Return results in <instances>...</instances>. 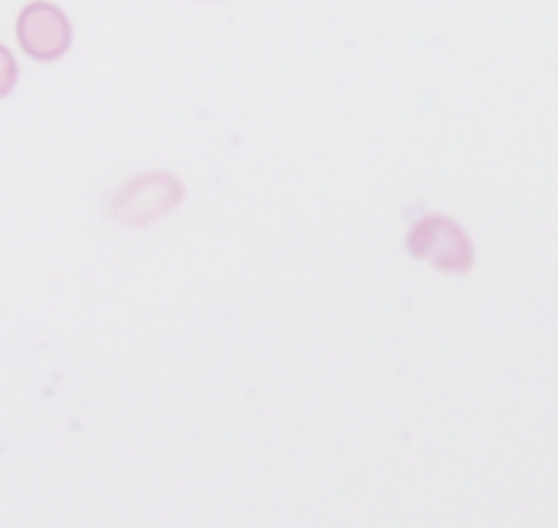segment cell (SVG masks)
Here are the masks:
<instances>
[{
	"label": "cell",
	"mask_w": 558,
	"mask_h": 528,
	"mask_svg": "<svg viewBox=\"0 0 558 528\" xmlns=\"http://www.w3.org/2000/svg\"><path fill=\"white\" fill-rule=\"evenodd\" d=\"M184 197V184L168 171H148L138 177H129L116 197L109 200V210L119 223L129 226H148L161 220L168 210H174Z\"/></svg>",
	"instance_id": "6da1fadb"
},
{
	"label": "cell",
	"mask_w": 558,
	"mask_h": 528,
	"mask_svg": "<svg viewBox=\"0 0 558 528\" xmlns=\"http://www.w3.org/2000/svg\"><path fill=\"white\" fill-rule=\"evenodd\" d=\"M408 249L417 259L434 262L444 273H466L473 267V240L470 233L444 217V213H427L408 230Z\"/></svg>",
	"instance_id": "7a4b0ae2"
},
{
	"label": "cell",
	"mask_w": 558,
	"mask_h": 528,
	"mask_svg": "<svg viewBox=\"0 0 558 528\" xmlns=\"http://www.w3.org/2000/svg\"><path fill=\"white\" fill-rule=\"evenodd\" d=\"M17 40L27 57L40 63H53L70 50L73 27L57 4H27L17 17Z\"/></svg>",
	"instance_id": "3957f363"
},
{
	"label": "cell",
	"mask_w": 558,
	"mask_h": 528,
	"mask_svg": "<svg viewBox=\"0 0 558 528\" xmlns=\"http://www.w3.org/2000/svg\"><path fill=\"white\" fill-rule=\"evenodd\" d=\"M14 89H17V60L4 44H0V99L11 96Z\"/></svg>",
	"instance_id": "277c9868"
}]
</instances>
